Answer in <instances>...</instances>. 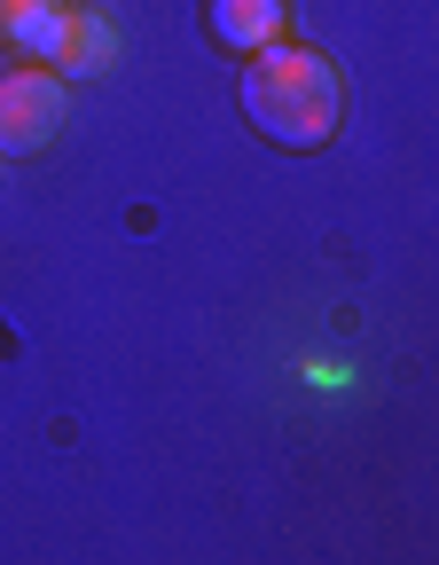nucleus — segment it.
Listing matches in <instances>:
<instances>
[{
	"label": "nucleus",
	"instance_id": "nucleus-4",
	"mask_svg": "<svg viewBox=\"0 0 439 565\" xmlns=\"http://www.w3.org/2000/svg\"><path fill=\"white\" fill-rule=\"evenodd\" d=\"M71 24H79V9H63V0H24L17 9V24H9V40L32 55V63H63V47H71Z\"/></svg>",
	"mask_w": 439,
	"mask_h": 565
},
{
	"label": "nucleus",
	"instance_id": "nucleus-1",
	"mask_svg": "<svg viewBox=\"0 0 439 565\" xmlns=\"http://www.w3.org/2000/svg\"><path fill=\"white\" fill-rule=\"evenodd\" d=\"M244 118L275 141V150H322L345 118V79L322 47H259L244 55Z\"/></svg>",
	"mask_w": 439,
	"mask_h": 565
},
{
	"label": "nucleus",
	"instance_id": "nucleus-6",
	"mask_svg": "<svg viewBox=\"0 0 439 565\" xmlns=\"http://www.w3.org/2000/svg\"><path fill=\"white\" fill-rule=\"evenodd\" d=\"M17 9H24V0H0V40H9V24H17Z\"/></svg>",
	"mask_w": 439,
	"mask_h": 565
},
{
	"label": "nucleus",
	"instance_id": "nucleus-5",
	"mask_svg": "<svg viewBox=\"0 0 439 565\" xmlns=\"http://www.w3.org/2000/svg\"><path fill=\"white\" fill-rule=\"evenodd\" d=\"M110 24L103 17H79L71 24V47H63V63H55V79H95V71H110Z\"/></svg>",
	"mask_w": 439,
	"mask_h": 565
},
{
	"label": "nucleus",
	"instance_id": "nucleus-3",
	"mask_svg": "<svg viewBox=\"0 0 439 565\" xmlns=\"http://www.w3.org/2000/svg\"><path fill=\"white\" fill-rule=\"evenodd\" d=\"M282 24H290L282 0H204V32L228 47V55H259V47H275Z\"/></svg>",
	"mask_w": 439,
	"mask_h": 565
},
{
	"label": "nucleus",
	"instance_id": "nucleus-2",
	"mask_svg": "<svg viewBox=\"0 0 439 565\" xmlns=\"http://www.w3.org/2000/svg\"><path fill=\"white\" fill-rule=\"evenodd\" d=\"M55 126H63V79H55L47 63L9 71V79H0V158H32V150H47Z\"/></svg>",
	"mask_w": 439,
	"mask_h": 565
}]
</instances>
